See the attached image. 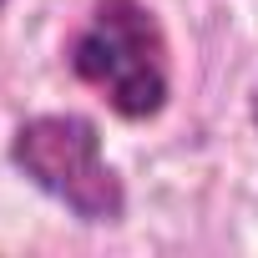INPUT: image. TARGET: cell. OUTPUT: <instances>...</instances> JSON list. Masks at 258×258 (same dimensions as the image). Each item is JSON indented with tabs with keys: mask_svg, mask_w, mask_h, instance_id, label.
<instances>
[{
	"mask_svg": "<svg viewBox=\"0 0 258 258\" xmlns=\"http://www.w3.org/2000/svg\"><path fill=\"white\" fill-rule=\"evenodd\" d=\"M11 167L56 208H66L86 228L126 223V182L106 162L96 121L81 111H36L16 121L6 142Z\"/></svg>",
	"mask_w": 258,
	"mask_h": 258,
	"instance_id": "2",
	"label": "cell"
},
{
	"mask_svg": "<svg viewBox=\"0 0 258 258\" xmlns=\"http://www.w3.org/2000/svg\"><path fill=\"white\" fill-rule=\"evenodd\" d=\"M66 71L121 121H157L172 101V46L147 0H91L66 41Z\"/></svg>",
	"mask_w": 258,
	"mask_h": 258,
	"instance_id": "1",
	"label": "cell"
},
{
	"mask_svg": "<svg viewBox=\"0 0 258 258\" xmlns=\"http://www.w3.org/2000/svg\"><path fill=\"white\" fill-rule=\"evenodd\" d=\"M248 111H253V126H258V81H253V96H248Z\"/></svg>",
	"mask_w": 258,
	"mask_h": 258,
	"instance_id": "3",
	"label": "cell"
},
{
	"mask_svg": "<svg viewBox=\"0 0 258 258\" xmlns=\"http://www.w3.org/2000/svg\"><path fill=\"white\" fill-rule=\"evenodd\" d=\"M0 11H6V0H0Z\"/></svg>",
	"mask_w": 258,
	"mask_h": 258,
	"instance_id": "4",
	"label": "cell"
}]
</instances>
